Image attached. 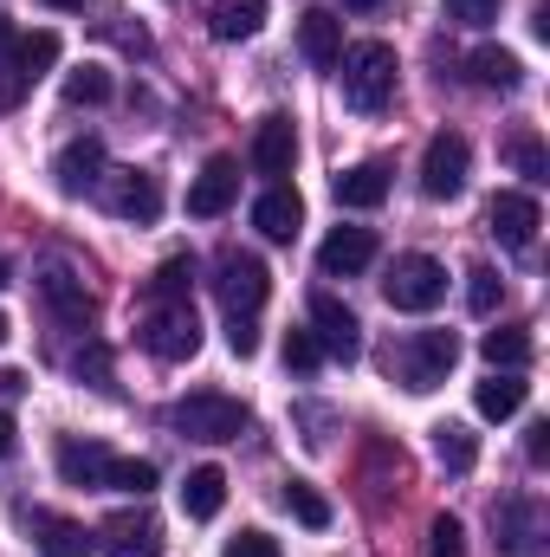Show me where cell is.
<instances>
[{"instance_id": "cell-1", "label": "cell", "mask_w": 550, "mask_h": 557, "mask_svg": "<svg viewBox=\"0 0 550 557\" xmlns=\"http://www.w3.org/2000/svg\"><path fill=\"white\" fill-rule=\"evenodd\" d=\"M337 78H343V104L350 111H363V117H376V111H389V98H396V46L389 39H357V46H343L337 52Z\"/></svg>"}, {"instance_id": "cell-2", "label": "cell", "mask_w": 550, "mask_h": 557, "mask_svg": "<svg viewBox=\"0 0 550 557\" xmlns=\"http://www.w3.org/2000/svg\"><path fill=\"white\" fill-rule=\"evenodd\" d=\"M168 421H175V434H188V441H208V447H221V441H240V434L253 428L247 403H240V396H227V389H188V396L168 409Z\"/></svg>"}, {"instance_id": "cell-3", "label": "cell", "mask_w": 550, "mask_h": 557, "mask_svg": "<svg viewBox=\"0 0 550 557\" xmlns=\"http://www.w3.org/2000/svg\"><path fill=\"white\" fill-rule=\"evenodd\" d=\"M137 337L155 363H188V357L201 350V318H195L188 298H168V305H149V311H142Z\"/></svg>"}, {"instance_id": "cell-4", "label": "cell", "mask_w": 550, "mask_h": 557, "mask_svg": "<svg viewBox=\"0 0 550 557\" xmlns=\"http://www.w3.org/2000/svg\"><path fill=\"white\" fill-rule=\"evenodd\" d=\"M460 363V337L453 331H414L409 344L396 350V376H402V389H414V396H427V389H440L447 383V370Z\"/></svg>"}, {"instance_id": "cell-5", "label": "cell", "mask_w": 550, "mask_h": 557, "mask_svg": "<svg viewBox=\"0 0 550 557\" xmlns=\"http://www.w3.org/2000/svg\"><path fill=\"white\" fill-rule=\"evenodd\" d=\"M266 292H273V273H266L260 253L227 247V253L214 260V298L227 305V318H253V311L266 305Z\"/></svg>"}, {"instance_id": "cell-6", "label": "cell", "mask_w": 550, "mask_h": 557, "mask_svg": "<svg viewBox=\"0 0 550 557\" xmlns=\"http://www.w3.org/2000/svg\"><path fill=\"white\" fill-rule=\"evenodd\" d=\"M466 169H473V143L460 131H434L421 149V195L427 201H453L466 188Z\"/></svg>"}, {"instance_id": "cell-7", "label": "cell", "mask_w": 550, "mask_h": 557, "mask_svg": "<svg viewBox=\"0 0 550 557\" xmlns=\"http://www.w3.org/2000/svg\"><path fill=\"white\" fill-rule=\"evenodd\" d=\"M383 298L396 305V311H434L440 298H447V267L440 260H427V253H402L389 278H383Z\"/></svg>"}, {"instance_id": "cell-8", "label": "cell", "mask_w": 550, "mask_h": 557, "mask_svg": "<svg viewBox=\"0 0 550 557\" xmlns=\"http://www.w3.org/2000/svg\"><path fill=\"white\" fill-rule=\"evenodd\" d=\"M98 195H104V208H111L117 221H137V227H149V221L162 214V182H155L149 169H104Z\"/></svg>"}, {"instance_id": "cell-9", "label": "cell", "mask_w": 550, "mask_h": 557, "mask_svg": "<svg viewBox=\"0 0 550 557\" xmlns=\"http://www.w3.org/2000/svg\"><path fill=\"white\" fill-rule=\"evenodd\" d=\"M486 227H492V240H499V247L525 253V247L538 240V227H545L538 195H525V188H499V195H492V208H486Z\"/></svg>"}, {"instance_id": "cell-10", "label": "cell", "mask_w": 550, "mask_h": 557, "mask_svg": "<svg viewBox=\"0 0 550 557\" xmlns=\"http://www.w3.org/2000/svg\"><path fill=\"white\" fill-rule=\"evenodd\" d=\"M311 337H317L324 357H337V363H357V357H363V324H357V311H350L343 298H330V292L311 298Z\"/></svg>"}, {"instance_id": "cell-11", "label": "cell", "mask_w": 550, "mask_h": 557, "mask_svg": "<svg viewBox=\"0 0 550 557\" xmlns=\"http://www.w3.org/2000/svg\"><path fill=\"white\" fill-rule=\"evenodd\" d=\"M33 292H39V305L59 318V324H91V311H98V298H91V285L72 273V267H39V278H33Z\"/></svg>"}, {"instance_id": "cell-12", "label": "cell", "mask_w": 550, "mask_h": 557, "mask_svg": "<svg viewBox=\"0 0 550 557\" xmlns=\"http://www.w3.org/2000/svg\"><path fill=\"white\" fill-rule=\"evenodd\" d=\"M98 539H104V557H162V519L130 506V512H111Z\"/></svg>"}, {"instance_id": "cell-13", "label": "cell", "mask_w": 550, "mask_h": 557, "mask_svg": "<svg viewBox=\"0 0 550 557\" xmlns=\"http://www.w3.org/2000/svg\"><path fill=\"white\" fill-rule=\"evenodd\" d=\"M234 195H240V162H234V156H214V162L188 182V214H195V221H214V214L234 208Z\"/></svg>"}, {"instance_id": "cell-14", "label": "cell", "mask_w": 550, "mask_h": 557, "mask_svg": "<svg viewBox=\"0 0 550 557\" xmlns=\"http://www.w3.org/2000/svg\"><path fill=\"white\" fill-rule=\"evenodd\" d=\"M52 460H59V480H65V486H104L117 454H111L104 441H85V434H59Z\"/></svg>"}, {"instance_id": "cell-15", "label": "cell", "mask_w": 550, "mask_h": 557, "mask_svg": "<svg viewBox=\"0 0 550 557\" xmlns=\"http://www.w3.org/2000/svg\"><path fill=\"white\" fill-rule=\"evenodd\" d=\"M104 169H111V162H104V143L98 137H72L52 156V182H59L65 195H91V188L104 182Z\"/></svg>"}, {"instance_id": "cell-16", "label": "cell", "mask_w": 550, "mask_h": 557, "mask_svg": "<svg viewBox=\"0 0 550 557\" xmlns=\"http://www.w3.org/2000/svg\"><path fill=\"white\" fill-rule=\"evenodd\" d=\"M370 260H376V234L370 227H330L324 247H317V267L330 278H357Z\"/></svg>"}, {"instance_id": "cell-17", "label": "cell", "mask_w": 550, "mask_h": 557, "mask_svg": "<svg viewBox=\"0 0 550 557\" xmlns=\"http://www.w3.org/2000/svg\"><path fill=\"white\" fill-rule=\"evenodd\" d=\"M291 162H298V131H291V117H285V111L260 117V131H253V169L273 175V182H285Z\"/></svg>"}, {"instance_id": "cell-18", "label": "cell", "mask_w": 550, "mask_h": 557, "mask_svg": "<svg viewBox=\"0 0 550 557\" xmlns=\"http://www.w3.org/2000/svg\"><path fill=\"white\" fill-rule=\"evenodd\" d=\"M492 532L505 557H538V506L532 499H499L492 506Z\"/></svg>"}, {"instance_id": "cell-19", "label": "cell", "mask_w": 550, "mask_h": 557, "mask_svg": "<svg viewBox=\"0 0 550 557\" xmlns=\"http://www.w3.org/2000/svg\"><path fill=\"white\" fill-rule=\"evenodd\" d=\"M253 227H260L266 240H291V234L304 227V201H298L291 182H273V188L253 201Z\"/></svg>"}, {"instance_id": "cell-20", "label": "cell", "mask_w": 550, "mask_h": 557, "mask_svg": "<svg viewBox=\"0 0 550 557\" xmlns=\"http://www.w3.org/2000/svg\"><path fill=\"white\" fill-rule=\"evenodd\" d=\"M298 52H304L317 72H330V65H337V52H343V20H337V13H324V7H311V13L298 20Z\"/></svg>"}, {"instance_id": "cell-21", "label": "cell", "mask_w": 550, "mask_h": 557, "mask_svg": "<svg viewBox=\"0 0 550 557\" xmlns=\"http://www.w3.org/2000/svg\"><path fill=\"white\" fill-rule=\"evenodd\" d=\"M59 65V33H13V46H7V72L20 78V85H33V78H46Z\"/></svg>"}, {"instance_id": "cell-22", "label": "cell", "mask_w": 550, "mask_h": 557, "mask_svg": "<svg viewBox=\"0 0 550 557\" xmlns=\"http://www.w3.org/2000/svg\"><path fill=\"white\" fill-rule=\"evenodd\" d=\"M525 396H532V383L518 376V370H492L479 389H473V409L486 421H512L518 409H525Z\"/></svg>"}, {"instance_id": "cell-23", "label": "cell", "mask_w": 550, "mask_h": 557, "mask_svg": "<svg viewBox=\"0 0 550 557\" xmlns=\"http://www.w3.org/2000/svg\"><path fill=\"white\" fill-rule=\"evenodd\" d=\"M466 78H473L479 91H518V85H525V65H518V52H505V46H479V52L466 59Z\"/></svg>"}, {"instance_id": "cell-24", "label": "cell", "mask_w": 550, "mask_h": 557, "mask_svg": "<svg viewBox=\"0 0 550 557\" xmlns=\"http://www.w3.org/2000/svg\"><path fill=\"white\" fill-rule=\"evenodd\" d=\"M330 188H337L343 208H383V201H389V169H383V162H357V169H343Z\"/></svg>"}, {"instance_id": "cell-25", "label": "cell", "mask_w": 550, "mask_h": 557, "mask_svg": "<svg viewBox=\"0 0 550 557\" xmlns=\"http://www.w3.org/2000/svg\"><path fill=\"white\" fill-rule=\"evenodd\" d=\"M434 460H440L447 473H473V467H479V434H473L466 421H440V428H434Z\"/></svg>"}, {"instance_id": "cell-26", "label": "cell", "mask_w": 550, "mask_h": 557, "mask_svg": "<svg viewBox=\"0 0 550 557\" xmlns=\"http://www.w3.org/2000/svg\"><path fill=\"white\" fill-rule=\"evenodd\" d=\"M227 506V473L221 467H195L188 480H182V512L188 519H214Z\"/></svg>"}, {"instance_id": "cell-27", "label": "cell", "mask_w": 550, "mask_h": 557, "mask_svg": "<svg viewBox=\"0 0 550 557\" xmlns=\"http://www.w3.org/2000/svg\"><path fill=\"white\" fill-rule=\"evenodd\" d=\"M208 26H214V39H253L260 26H266V0H221L214 13H208Z\"/></svg>"}, {"instance_id": "cell-28", "label": "cell", "mask_w": 550, "mask_h": 557, "mask_svg": "<svg viewBox=\"0 0 550 557\" xmlns=\"http://www.w3.org/2000/svg\"><path fill=\"white\" fill-rule=\"evenodd\" d=\"M33 532H39V552L46 557H91V539L72 519H59V512H33Z\"/></svg>"}, {"instance_id": "cell-29", "label": "cell", "mask_w": 550, "mask_h": 557, "mask_svg": "<svg viewBox=\"0 0 550 557\" xmlns=\"http://www.w3.org/2000/svg\"><path fill=\"white\" fill-rule=\"evenodd\" d=\"M479 350H486L492 370H525V363H532V331H525V324H499V331H486Z\"/></svg>"}, {"instance_id": "cell-30", "label": "cell", "mask_w": 550, "mask_h": 557, "mask_svg": "<svg viewBox=\"0 0 550 557\" xmlns=\"http://www.w3.org/2000/svg\"><path fill=\"white\" fill-rule=\"evenodd\" d=\"M188 292H195V253H168L149 278V305H168V298H188Z\"/></svg>"}, {"instance_id": "cell-31", "label": "cell", "mask_w": 550, "mask_h": 557, "mask_svg": "<svg viewBox=\"0 0 550 557\" xmlns=\"http://www.w3.org/2000/svg\"><path fill=\"white\" fill-rule=\"evenodd\" d=\"M285 506H291V519H298L304 532H324V525H330V499H324L311 480H285Z\"/></svg>"}, {"instance_id": "cell-32", "label": "cell", "mask_w": 550, "mask_h": 557, "mask_svg": "<svg viewBox=\"0 0 550 557\" xmlns=\"http://www.w3.org/2000/svg\"><path fill=\"white\" fill-rule=\"evenodd\" d=\"M104 98H111V72L104 65H78L65 78V104H104Z\"/></svg>"}, {"instance_id": "cell-33", "label": "cell", "mask_w": 550, "mask_h": 557, "mask_svg": "<svg viewBox=\"0 0 550 557\" xmlns=\"http://www.w3.org/2000/svg\"><path fill=\"white\" fill-rule=\"evenodd\" d=\"M505 162H512V169H518L525 182H545V175H550V162H545V143L532 137V131H518V137L505 143Z\"/></svg>"}, {"instance_id": "cell-34", "label": "cell", "mask_w": 550, "mask_h": 557, "mask_svg": "<svg viewBox=\"0 0 550 557\" xmlns=\"http://www.w3.org/2000/svg\"><path fill=\"white\" fill-rule=\"evenodd\" d=\"M499 298H505V278L492 273V267H473V273H466V305H473L479 318H492Z\"/></svg>"}, {"instance_id": "cell-35", "label": "cell", "mask_w": 550, "mask_h": 557, "mask_svg": "<svg viewBox=\"0 0 550 557\" xmlns=\"http://www.w3.org/2000/svg\"><path fill=\"white\" fill-rule=\"evenodd\" d=\"M111 493H155V460H111V480H104Z\"/></svg>"}, {"instance_id": "cell-36", "label": "cell", "mask_w": 550, "mask_h": 557, "mask_svg": "<svg viewBox=\"0 0 550 557\" xmlns=\"http://www.w3.org/2000/svg\"><path fill=\"white\" fill-rule=\"evenodd\" d=\"M427 557H466V532H460L453 512H440V519L427 525Z\"/></svg>"}, {"instance_id": "cell-37", "label": "cell", "mask_w": 550, "mask_h": 557, "mask_svg": "<svg viewBox=\"0 0 550 557\" xmlns=\"http://www.w3.org/2000/svg\"><path fill=\"white\" fill-rule=\"evenodd\" d=\"M317 363H324V344H317L311 331H291V337H285V370H298V376H311Z\"/></svg>"}, {"instance_id": "cell-38", "label": "cell", "mask_w": 550, "mask_h": 557, "mask_svg": "<svg viewBox=\"0 0 550 557\" xmlns=\"http://www.w3.org/2000/svg\"><path fill=\"white\" fill-rule=\"evenodd\" d=\"M499 7H505V0H447V20H460V26H492Z\"/></svg>"}, {"instance_id": "cell-39", "label": "cell", "mask_w": 550, "mask_h": 557, "mask_svg": "<svg viewBox=\"0 0 550 557\" xmlns=\"http://www.w3.org/2000/svg\"><path fill=\"white\" fill-rule=\"evenodd\" d=\"M72 370H78V376H91L98 389H111V357H104V344H85V350L72 357Z\"/></svg>"}, {"instance_id": "cell-40", "label": "cell", "mask_w": 550, "mask_h": 557, "mask_svg": "<svg viewBox=\"0 0 550 557\" xmlns=\"http://www.w3.org/2000/svg\"><path fill=\"white\" fill-rule=\"evenodd\" d=\"M227 350L234 357H253L260 350V324L253 318H227Z\"/></svg>"}, {"instance_id": "cell-41", "label": "cell", "mask_w": 550, "mask_h": 557, "mask_svg": "<svg viewBox=\"0 0 550 557\" xmlns=\"http://www.w3.org/2000/svg\"><path fill=\"white\" fill-rule=\"evenodd\" d=\"M227 557H278V539H266V532H240V539H227Z\"/></svg>"}, {"instance_id": "cell-42", "label": "cell", "mask_w": 550, "mask_h": 557, "mask_svg": "<svg viewBox=\"0 0 550 557\" xmlns=\"http://www.w3.org/2000/svg\"><path fill=\"white\" fill-rule=\"evenodd\" d=\"M525 454H532L538 467L550 460V421H532V428H525Z\"/></svg>"}, {"instance_id": "cell-43", "label": "cell", "mask_w": 550, "mask_h": 557, "mask_svg": "<svg viewBox=\"0 0 550 557\" xmlns=\"http://www.w3.org/2000/svg\"><path fill=\"white\" fill-rule=\"evenodd\" d=\"M33 383H26V370H0V396H26Z\"/></svg>"}, {"instance_id": "cell-44", "label": "cell", "mask_w": 550, "mask_h": 557, "mask_svg": "<svg viewBox=\"0 0 550 557\" xmlns=\"http://www.w3.org/2000/svg\"><path fill=\"white\" fill-rule=\"evenodd\" d=\"M7 454H13V416L0 409V460H7Z\"/></svg>"}, {"instance_id": "cell-45", "label": "cell", "mask_w": 550, "mask_h": 557, "mask_svg": "<svg viewBox=\"0 0 550 557\" xmlns=\"http://www.w3.org/2000/svg\"><path fill=\"white\" fill-rule=\"evenodd\" d=\"M0 46H13V20L7 13H0Z\"/></svg>"}, {"instance_id": "cell-46", "label": "cell", "mask_w": 550, "mask_h": 557, "mask_svg": "<svg viewBox=\"0 0 550 557\" xmlns=\"http://www.w3.org/2000/svg\"><path fill=\"white\" fill-rule=\"evenodd\" d=\"M343 7H357V13H376V7H383V0H343Z\"/></svg>"}, {"instance_id": "cell-47", "label": "cell", "mask_w": 550, "mask_h": 557, "mask_svg": "<svg viewBox=\"0 0 550 557\" xmlns=\"http://www.w3.org/2000/svg\"><path fill=\"white\" fill-rule=\"evenodd\" d=\"M46 7H65V13H72V7H91V0H46Z\"/></svg>"}, {"instance_id": "cell-48", "label": "cell", "mask_w": 550, "mask_h": 557, "mask_svg": "<svg viewBox=\"0 0 550 557\" xmlns=\"http://www.w3.org/2000/svg\"><path fill=\"white\" fill-rule=\"evenodd\" d=\"M7 337H13V324H7V311H0V344H7Z\"/></svg>"}, {"instance_id": "cell-49", "label": "cell", "mask_w": 550, "mask_h": 557, "mask_svg": "<svg viewBox=\"0 0 550 557\" xmlns=\"http://www.w3.org/2000/svg\"><path fill=\"white\" fill-rule=\"evenodd\" d=\"M7 273H13V267H7V253H0V285H7Z\"/></svg>"}]
</instances>
